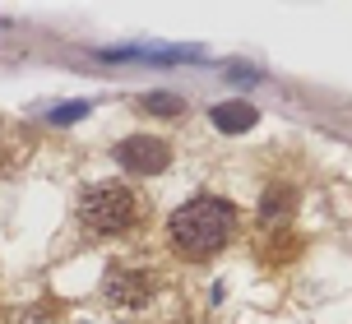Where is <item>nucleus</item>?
<instances>
[{
    "instance_id": "nucleus-1",
    "label": "nucleus",
    "mask_w": 352,
    "mask_h": 324,
    "mask_svg": "<svg viewBox=\"0 0 352 324\" xmlns=\"http://www.w3.org/2000/svg\"><path fill=\"white\" fill-rule=\"evenodd\" d=\"M236 232V209L218 195H195L167 218V241L186 259H213Z\"/></svg>"
},
{
    "instance_id": "nucleus-2",
    "label": "nucleus",
    "mask_w": 352,
    "mask_h": 324,
    "mask_svg": "<svg viewBox=\"0 0 352 324\" xmlns=\"http://www.w3.org/2000/svg\"><path fill=\"white\" fill-rule=\"evenodd\" d=\"M79 222L93 236H121L140 222V195L130 185H116V181L88 185L79 195Z\"/></svg>"
},
{
    "instance_id": "nucleus-3",
    "label": "nucleus",
    "mask_w": 352,
    "mask_h": 324,
    "mask_svg": "<svg viewBox=\"0 0 352 324\" xmlns=\"http://www.w3.org/2000/svg\"><path fill=\"white\" fill-rule=\"evenodd\" d=\"M116 162H121L125 172H135V176H158L172 162V148L158 135H130V139L116 144Z\"/></svg>"
},
{
    "instance_id": "nucleus-4",
    "label": "nucleus",
    "mask_w": 352,
    "mask_h": 324,
    "mask_svg": "<svg viewBox=\"0 0 352 324\" xmlns=\"http://www.w3.org/2000/svg\"><path fill=\"white\" fill-rule=\"evenodd\" d=\"M102 292H107V301H116V306H144L148 301V278L130 273V269H107Z\"/></svg>"
},
{
    "instance_id": "nucleus-5",
    "label": "nucleus",
    "mask_w": 352,
    "mask_h": 324,
    "mask_svg": "<svg viewBox=\"0 0 352 324\" xmlns=\"http://www.w3.org/2000/svg\"><path fill=\"white\" fill-rule=\"evenodd\" d=\"M209 121L223 130V135H246V130L260 121V111L250 107V102H223V107L209 111Z\"/></svg>"
},
{
    "instance_id": "nucleus-6",
    "label": "nucleus",
    "mask_w": 352,
    "mask_h": 324,
    "mask_svg": "<svg viewBox=\"0 0 352 324\" xmlns=\"http://www.w3.org/2000/svg\"><path fill=\"white\" fill-rule=\"evenodd\" d=\"M186 107L176 93H144L140 97V111H153V116H176V111Z\"/></svg>"
},
{
    "instance_id": "nucleus-7",
    "label": "nucleus",
    "mask_w": 352,
    "mask_h": 324,
    "mask_svg": "<svg viewBox=\"0 0 352 324\" xmlns=\"http://www.w3.org/2000/svg\"><path fill=\"white\" fill-rule=\"evenodd\" d=\"M79 116H88V102H60L56 111H47V121H56V126H65V121H79Z\"/></svg>"
},
{
    "instance_id": "nucleus-8",
    "label": "nucleus",
    "mask_w": 352,
    "mask_h": 324,
    "mask_svg": "<svg viewBox=\"0 0 352 324\" xmlns=\"http://www.w3.org/2000/svg\"><path fill=\"white\" fill-rule=\"evenodd\" d=\"M283 213H287V190H274V195L264 199V218H269V222H278Z\"/></svg>"
}]
</instances>
